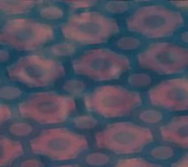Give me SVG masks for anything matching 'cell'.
I'll return each mask as SVG.
<instances>
[{"instance_id": "cell-2", "label": "cell", "mask_w": 188, "mask_h": 167, "mask_svg": "<svg viewBox=\"0 0 188 167\" xmlns=\"http://www.w3.org/2000/svg\"><path fill=\"white\" fill-rule=\"evenodd\" d=\"M34 69H36V68H37L36 65H34ZM34 69H32V73H31V75H33V74H34ZM41 73H42V71H41V70L39 69V70H37V72H36V76H38V75H40Z\"/></svg>"}, {"instance_id": "cell-1", "label": "cell", "mask_w": 188, "mask_h": 167, "mask_svg": "<svg viewBox=\"0 0 188 167\" xmlns=\"http://www.w3.org/2000/svg\"><path fill=\"white\" fill-rule=\"evenodd\" d=\"M57 104L55 103V101L51 99H46V100H41V102L37 104V108L40 111V113L43 114H51L54 113L55 110L57 109Z\"/></svg>"}]
</instances>
